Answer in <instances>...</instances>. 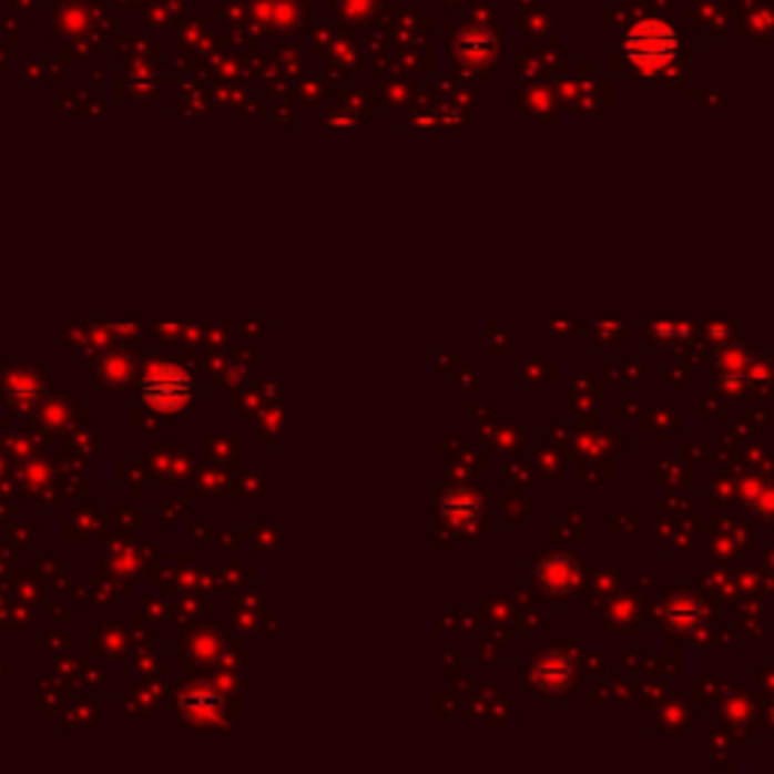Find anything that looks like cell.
Returning <instances> with one entry per match:
<instances>
[{
	"instance_id": "2",
	"label": "cell",
	"mask_w": 774,
	"mask_h": 774,
	"mask_svg": "<svg viewBox=\"0 0 774 774\" xmlns=\"http://www.w3.org/2000/svg\"><path fill=\"white\" fill-rule=\"evenodd\" d=\"M191 378L176 369H161L143 385V397L161 411H173L191 399Z\"/></svg>"
},
{
	"instance_id": "1",
	"label": "cell",
	"mask_w": 774,
	"mask_h": 774,
	"mask_svg": "<svg viewBox=\"0 0 774 774\" xmlns=\"http://www.w3.org/2000/svg\"><path fill=\"white\" fill-rule=\"evenodd\" d=\"M678 52L675 31L663 22H644L639 28H632L627 37V55L632 58V64L644 67H665Z\"/></svg>"
}]
</instances>
